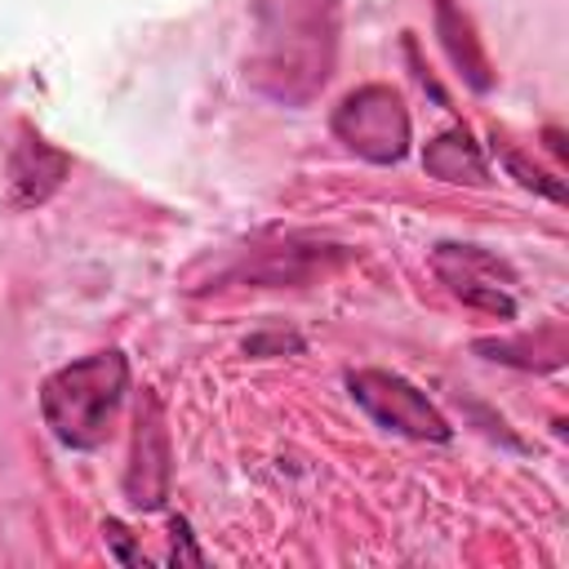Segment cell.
<instances>
[{
	"instance_id": "obj_5",
	"label": "cell",
	"mask_w": 569,
	"mask_h": 569,
	"mask_svg": "<svg viewBox=\"0 0 569 569\" xmlns=\"http://www.w3.org/2000/svg\"><path fill=\"white\" fill-rule=\"evenodd\" d=\"M169 476H173V458H169V431H164V413L156 396H142L138 418H133V453H129V471H124V493L138 511H156L169 498Z\"/></svg>"
},
{
	"instance_id": "obj_2",
	"label": "cell",
	"mask_w": 569,
	"mask_h": 569,
	"mask_svg": "<svg viewBox=\"0 0 569 569\" xmlns=\"http://www.w3.org/2000/svg\"><path fill=\"white\" fill-rule=\"evenodd\" d=\"M124 387H129V360L116 347H107L49 373L40 387V413L62 445L93 449L107 440Z\"/></svg>"
},
{
	"instance_id": "obj_6",
	"label": "cell",
	"mask_w": 569,
	"mask_h": 569,
	"mask_svg": "<svg viewBox=\"0 0 569 569\" xmlns=\"http://www.w3.org/2000/svg\"><path fill=\"white\" fill-rule=\"evenodd\" d=\"M436 271L445 276V284L462 298V302H471V307H485V311H493V316H502V320H511L516 316V298H511V271L493 258V253H485V249H476V244H440L436 249Z\"/></svg>"
},
{
	"instance_id": "obj_11",
	"label": "cell",
	"mask_w": 569,
	"mask_h": 569,
	"mask_svg": "<svg viewBox=\"0 0 569 569\" xmlns=\"http://www.w3.org/2000/svg\"><path fill=\"white\" fill-rule=\"evenodd\" d=\"M169 560L178 565H200V551L191 547V529H187V520H173V551H169Z\"/></svg>"
},
{
	"instance_id": "obj_1",
	"label": "cell",
	"mask_w": 569,
	"mask_h": 569,
	"mask_svg": "<svg viewBox=\"0 0 569 569\" xmlns=\"http://www.w3.org/2000/svg\"><path fill=\"white\" fill-rule=\"evenodd\" d=\"M333 0H258V89L280 102H307L333 67Z\"/></svg>"
},
{
	"instance_id": "obj_12",
	"label": "cell",
	"mask_w": 569,
	"mask_h": 569,
	"mask_svg": "<svg viewBox=\"0 0 569 569\" xmlns=\"http://www.w3.org/2000/svg\"><path fill=\"white\" fill-rule=\"evenodd\" d=\"M107 538H111V547H116V556H120V560H124V565H138V560H142V556H138V551H133V547H129V542H124V529H120V525H116V520H111V525H107Z\"/></svg>"
},
{
	"instance_id": "obj_3",
	"label": "cell",
	"mask_w": 569,
	"mask_h": 569,
	"mask_svg": "<svg viewBox=\"0 0 569 569\" xmlns=\"http://www.w3.org/2000/svg\"><path fill=\"white\" fill-rule=\"evenodd\" d=\"M333 133L365 160L391 164L409 151V111L396 89L387 84H365L342 98L333 111Z\"/></svg>"
},
{
	"instance_id": "obj_10",
	"label": "cell",
	"mask_w": 569,
	"mask_h": 569,
	"mask_svg": "<svg viewBox=\"0 0 569 569\" xmlns=\"http://www.w3.org/2000/svg\"><path fill=\"white\" fill-rule=\"evenodd\" d=\"M502 160H507V169H511V173H516V178H520L525 187H538V191H547L551 200H565V187H560V182H551V178H547L542 169H533V164H525V160H520L516 151H507Z\"/></svg>"
},
{
	"instance_id": "obj_7",
	"label": "cell",
	"mask_w": 569,
	"mask_h": 569,
	"mask_svg": "<svg viewBox=\"0 0 569 569\" xmlns=\"http://www.w3.org/2000/svg\"><path fill=\"white\" fill-rule=\"evenodd\" d=\"M67 178V156L53 151L49 142L22 133V142L9 156V187L18 204H40L53 196V187Z\"/></svg>"
},
{
	"instance_id": "obj_8",
	"label": "cell",
	"mask_w": 569,
	"mask_h": 569,
	"mask_svg": "<svg viewBox=\"0 0 569 569\" xmlns=\"http://www.w3.org/2000/svg\"><path fill=\"white\" fill-rule=\"evenodd\" d=\"M422 164H427V173L440 178V182H485V173H489L480 142H476L462 124H453V129H445L436 142H427Z\"/></svg>"
},
{
	"instance_id": "obj_4",
	"label": "cell",
	"mask_w": 569,
	"mask_h": 569,
	"mask_svg": "<svg viewBox=\"0 0 569 569\" xmlns=\"http://www.w3.org/2000/svg\"><path fill=\"white\" fill-rule=\"evenodd\" d=\"M347 391L387 431H400V436H413V440H449L453 436V427L440 418V409L400 373L356 369V373H347Z\"/></svg>"
},
{
	"instance_id": "obj_9",
	"label": "cell",
	"mask_w": 569,
	"mask_h": 569,
	"mask_svg": "<svg viewBox=\"0 0 569 569\" xmlns=\"http://www.w3.org/2000/svg\"><path fill=\"white\" fill-rule=\"evenodd\" d=\"M436 31H440V44L453 58V67L467 76V84L471 89H489V62H485V53H480V44L471 36V22L453 9V0L436 4Z\"/></svg>"
}]
</instances>
